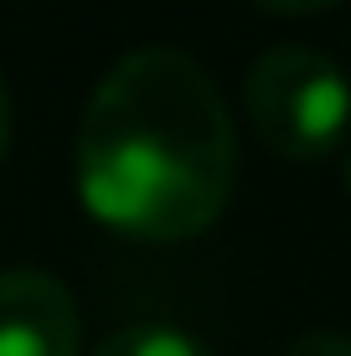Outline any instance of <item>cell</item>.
<instances>
[{
  "label": "cell",
  "mask_w": 351,
  "mask_h": 356,
  "mask_svg": "<svg viewBox=\"0 0 351 356\" xmlns=\"http://www.w3.org/2000/svg\"><path fill=\"white\" fill-rule=\"evenodd\" d=\"M72 186L93 222L135 243L217 227L238 186V129L217 78L165 42L108 63L78 119Z\"/></svg>",
  "instance_id": "6da1fadb"
},
{
  "label": "cell",
  "mask_w": 351,
  "mask_h": 356,
  "mask_svg": "<svg viewBox=\"0 0 351 356\" xmlns=\"http://www.w3.org/2000/svg\"><path fill=\"white\" fill-rule=\"evenodd\" d=\"M243 114L269 155L295 165L325 161L351 145V78L320 47L279 42L248 63Z\"/></svg>",
  "instance_id": "7a4b0ae2"
},
{
  "label": "cell",
  "mask_w": 351,
  "mask_h": 356,
  "mask_svg": "<svg viewBox=\"0 0 351 356\" xmlns=\"http://www.w3.org/2000/svg\"><path fill=\"white\" fill-rule=\"evenodd\" d=\"M83 315L72 289L47 268H6L0 274V356H78Z\"/></svg>",
  "instance_id": "3957f363"
},
{
  "label": "cell",
  "mask_w": 351,
  "mask_h": 356,
  "mask_svg": "<svg viewBox=\"0 0 351 356\" xmlns=\"http://www.w3.org/2000/svg\"><path fill=\"white\" fill-rule=\"evenodd\" d=\"M93 356H217V351L202 336H191L186 325L140 321V325H124V330H114V336H104Z\"/></svg>",
  "instance_id": "277c9868"
},
{
  "label": "cell",
  "mask_w": 351,
  "mask_h": 356,
  "mask_svg": "<svg viewBox=\"0 0 351 356\" xmlns=\"http://www.w3.org/2000/svg\"><path fill=\"white\" fill-rule=\"evenodd\" d=\"M279 356H351V336H341V330H305Z\"/></svg>",
  "instance_id": "5b68a950"
},
{
  "label": "cell",
  "mask_w": 351,
  "mask_h": 356,
  "mask_svg": "<svg viewBox=\"0 0 351 356\" xmlns=\"http://www.w3.org/2000/svg\"><path fill=\"white\" fill-rule=\"evenodd\" d=\"M263 16H316V10H331L336 0H248Z\"/></svg>",
  "instance_id": "8992f818"
},
{
  "label": "cell",
  "mask_w": 351,
  "mask_h": 356,
  "mask_svg": "<svg viewBox=\"0 0 351 356\" xmlns=\"http://www.w3.org/2000/svg\"><path fill=\"white\" fill-rule=\"evenodd\" d=\"M10 129H16V108H10V83H6V72H0V161H6V150H10Z\"/></svg>",
  "instance_id": "52a82bcc"
},
{
  "label": "cell",
  "mask_w": 351,
  "mask_h": 356,
  "mask_svg": "<svg viewBox=\"0 0 351 356\" xmlns=\"http://www.w3.org/2000/svg\"><path fill=\"white\" fill-rule=\"evenodd\" d=\"M341 176H346V196H351V145H346V161H341Z\"/></svg>",
  "instance_id": "ba28073f"
}]
</instances>
